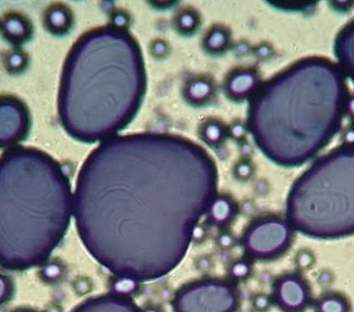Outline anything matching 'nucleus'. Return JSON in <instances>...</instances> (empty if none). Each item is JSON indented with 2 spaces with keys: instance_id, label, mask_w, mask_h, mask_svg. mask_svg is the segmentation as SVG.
I'll return each instance as SVG.
<instances>
[{
  "instance_id": "6e6552de",
  "label": "nucleus",
  "mask_w": 354,
  "mask_h": 312,
  "mask_svg": "<svg viewBox=\"0 0 354 312\" xmlns=\"http://www.w3.org/2000/svg\"><path fill=\"white\" fill-rule=\"evenodd\" d=\"M29 128L30 116L25 104L12 95L0 97V149L16 147Z\"/></svg>"
},
{
  "instance_id": "b1692460",
  "label": "nucleus",
  "mask_w": 354,
  "mask_h": 312,
  "mask_svg": "<svg viewBox=\"0 0 354 312\" xmlns=\"http://www.w3.org/2000/svg\"><path fill=\"white\" fill-rule=\"evenodd\" d=\"M252 271H253V267H252V263L249 260H237L231 264L230 268H229V276L232 280L243 282L250 277Z\"/></svg>"
},
{
  "instance_id": "f704fd0d",
  "label": "nucleus",
  "mask_w": 354,
  "mask_h": 312,
  "mask_svg": "<svg viewBox=\"0 0 354 312\" xmlns=\"http://www.w3.org/2000/svg\"><path fill=\"white\" fill-rule=\"evenodd\" d=\"M16 312H37L35 311H16Z\"/></svg>"
},
{
  "instance_id": "423d86ee",
  "label": "nucleus",
  "mask_w": 354,
  "mask_h": 312,
  "mask_svg": "<svg viewBox=\"0 0 354 312\" xmlns=\"http://www.w3.org/2000/svg\"><path fill=\"white\" fill-rule=\"evenodd\" d=\"M172 305L174 312H235L239 293L227 280H198L179 289Z\"/></svg>"
},
{
  "instance_id": "dca6fc26",
  "label": "nucleus",
  "mask_w": 354,
  "mask_h": 312,
  "mask_svg": "<svg viewBox=\"0 0 354 312\" xmlns=\"http://www.w3.org/2000/svg\"><path fill=\"white\" fill-rule=\"evenodd\" d=\"M214 83L205 77L193 79L185 88V97L192 105L201 106L214 97Z\"/></svg>"
},
{
  "instance_id": "f03ea898",
  "label": "nucleus",
  "mask_w": 354,
  "mask_h": 312,
  "mask_svg": "<svg viewBox=\"0 0 354 312\" xmlns=\"http://www.w3.org/2000/svg\"><path fill=\"white\" fill-rule=\"evenodd\" d=\"M147 86L136 39L122 27L84 33L64 62L58 114L64 130L84 143L106 141L136 116Z\"/></svg>"
},
{
  "instance_id": "2f4dec72",
  "label": "nucleus",
  "mask_w": 354,
  "mask_h": 312,
  "mask_svg": "<svg viewBox=\"0 0 354 312\" xmlns=\"http://www.w3.org/2000/svg\"><path fill=\"white\" fill-rule=\"evenodd\" d=\"M167 45H166L163 41H158L153 43L151 51V54H153L156 57H163V56H165L166 53H167Z\"/></svg>"
},
{
  "instance_id": "c85d7f7f",
  "label": "nucleus",
  "mask_w": 354,
  "mask_h": 312,
  "mask_svg": "<svg viewBox=\"0 0 354 312\" xmlns=\"http://www.w3.org/2000/svg\"><path fill=\"white\" fill-rule=\"evenodd\" d=\"M216 244L221 249L228 251V249L233 248L235 245V238L231 233L225 232L220 233L216 237Z\"/></svg>"
},
{
  "instance_id": "cd10ccee",
  "label": "nucleus",
  "mask_w": 354,
  "mask_h": 312,
  "mask_svg": "<svg viewBox=\"0 0 354 312\" xmlns=\"http://www.w3.org/2000/svg\"><path fill=\"white\" fill-rule=\"evenodd\" d=\"M93 282L84 276L77 278L73 284L75 292L79 296H85V295L89 294L93 291Z\"/></svg>"
},
{
  "instance_id": "aec40b11",
  "label": "nucleus",
  "mask_w": 354,
  "mask_h": 312,
  "mask_svg": "<svg viewBox=\"0 0 354 312\" xmlns=\"http://www.w3.org/2000/svg\"><path fill=\"white\" fill-rule=\"evenodd\" d=\"M174 24L179 32L183 35H192L199 27V14L193 8H185L176 14Z\"/></svg>"
},
{
  "instance_id": "20e7f679",
  "label": "nucleus",
  "mask_w": 354,
  "mask_h": 312,
  "mask_svg": "<svg viewBox=\"0 0 354 312\" xmlns=\"http://www.w3.org/2000/svg\"><path fill=\"white\" fill-rule=\"evenodd\" d=\"M68 175L51 155L16 146L0 156V266L29 269L44 263L70 226Z\"/></svg>"
},
{
  "instance_id": "2eb2a0df",
  "label": "nucleus",
  "mask_w": 354,
  "mask_h": 312,
  "mask_svg": "<svg viewBox=\"0 0 354 312\" xmlns=\"http://www.w3.org/2000/svg\"><path fill=\"white\" fill-rule=\"evenodd\" d=\"M206 214L212 224L225 226L233 220L236 214V205L232 199L226 195H216L212 203L210 204Z\"/></svg>"
},
{
  "instance_id": "f3484780",
  "label": "nucleus",
  "mask_w": 354,
  "mask_h": 312,
  "mask_svg": "<svg viewBox=\"0 0 354 312\" xmlns=\"http://www.w3.org/2000/svg\"><path fill=\"white\" fill-rule=\"evenodd\" d=\"M230 33L223 26H214L206 33L203 46L206 51L212 54H220L228 48Z\"/></svg>"
},
{
  "instance_id": "473e14b6",
  "label": "nucleus",
  "mask_w": 354,
  "mask_h": 312,
  "mask_svg": "<svg viewBox=\"0 0 354 312\" xmlns=\"http://www.w3.org/2000/svg\"><path fill=\"white\" fill-rule=\"evenodd\" d=\"M205 228H204L203 226H200V224H198V226H196L195 230H194L192 242H202V241L204 240V238H205Z\"/></svg>"
},
{
  "instance_id": "7ed1b4c3",
  "label": "nucleus",
  "mask_w": 354,
  "mask_h": 312,
  "mask_svg": "<svg viewBox=\"0 0 354 312\" xmlns=\"http://www.w3.org/2000/svg\"><path fill=\"white\" fill-rule=\"evenodd\" d=\"M347 108L341 68L326 58H304L257 88L250 103L248 128L270 160L301 166L334 138Z\"/></svg>"
},
{
  "instance_id": "ddd939ff",
  "label": "nucleus",
  "mask_w": 354,
  "mask_h": 312,
  "mask_svg": "<svg viewBox=\"0 0 354 312\" xmlns=\"http://www.w3.org/2000/svg\"><path fill=\"white\" fill-rule=\"evenodd\" d=\"M0 30L4 39L12 45L20 46L30 39L32 25L30 21L21 14L12 12L6 14L0 22Z\"/></svg>"
},
{
  "instance_id": "f257e3e1",
  "label": "nucleus",
  "mask_w": 354,
  "mask_h": 312,
  "mask_svg": "<svg viewBox=\"0 0 354 312\" xmlns=\"http://www.w3.org/2000/svg\"><path fill=\"white\" fill-rule=\"evenodd\" d=\"M209 153L177 135L110 138L87 156L73 214L95 261L116 276L149 282L180 264L216 197Z\"/></svg>"
},
{
  "instance_id": "9b49d317",
  "label": "nucleus",
  "mask_w": 354,
  "mask_h": 312,
  "mask_svg": "<svg viewBox=\"0 0 354 312\" xmlns=\"http://www.w3.org/2000/svg\"><path fill=\"white\" fill-rule=\"evenodd\" d=\"M258 88L257 75L252 70H237L231 72L225 83L226 95L234 101L253 95Z\"/></svg>"
},
{
  "instance_id": "412c9836",
  "label": "nucleus",
  "mask_w": 354,
  "mask_h": 312,
  "mask_svg": "<svg viewBox=\"0 0 354 312\" xmlns=\"http://www.w3.org/2000/svg\"><path fill=\"white\" fill-rule=\"evenodd\" d=\"M109 288L110 292H111L110 294L130 298L138 292L139 288H140V282L132 280V278L115 275L110 280Z\"/></svg>"
},
{
  "instance_id": "4be33fe9",
  "label": "nucleus",
  "mask_w": 354,
  "mask_h": 312,
  "mask_svg": "<svg viewBox=\"0 0 354 312\" xmlns=\"http://www.w3.org/2000/svg\"><path fill=\"white\" fill-rule=\"evenodd\" d=\"M28 64V55L20 49L12 50L4 56V68L12 75H18L24 72Z\"/></svg>"
},
{
  "instance_id": "72a5a7b5",
  "label": "nucleus",
  "mask_w": 354,
  "mask_h": 312,
  "mask_svg": "<svg viewBox=\"0 0 354 312\" xmlns=\"http://www.w3.org/2000/svg\"><path fill=\"white\" fill-rule=\"evenodd\" d=\"M140 312H164L163 309L161 307L158 306V305H147V306L143 307L142 309H140Z\"/></svg>"
},
{
  "instance_id": "c756f323",
  "label": "nucleus",
  "mask_w": 354,
  "mask_h": 312,
  "mask_svg": "<svg viewBox=\"0 0 354 312\" xmlns=\"http://www.w3.org/2000/svg\"><path fill=\"white\" fill-rule=\"evenodd\" d=\"M212 267H214V261L209 255H200L196 259L195 268L197 271L208 273L212 271Z\"/></svg>"
},
{
  "instance_id": "bb28decb",
  "label": "nucleus",
  "mask_w": 354,
  "mask_h": 312,
  "mask_svg": "<svg viewBox=\"0 0 354 312\" xmlns=\"http://www.w3.org/2000/svg\"><path fill=\"white\" fill-rule=\"evenodd\" d=\"M12 292V284L10 278L0 273V306L10 299Z\"/></svg>"
},
{
  "instance_id": "a211bd4d",
  "label": "nucleus",
  "mask_w": 354,
  "mask_h": 312,
  "mask_svg": "<svg viewBox=\"0 0 354 312\" xmlns=\"http://www.w3.org/2000/svg\"><path fill=\"white\" fill-rule=\"evenodd\" d=\"M349 303L342 295L330 293L315 303V312H349Z\"/></svg>"
},
{
  "instance_id": "a878e982",
  "label": "nucleus",
  "mask_w": 354,
  "mask_h": 312,
  "mask_svg": "<svg viewBox=\"0 0 354 312\" xmlns=\"http://www.w3.org/2000/svg\"><path fill=\"white\" fill-rule=\"evenodd\" d=\"M272 303H274L272 297L262 293L255 295L252 298V307L256 312H268L272 307Z\"/></svg>"
},
{
  "instance_id": "0eeeda50",
  "label": "nucleus",
  "mask_w": 354,
  "mask_h": 312,
  "mask_svg": "<svg viewBox=\"0 0 354 312\" xmlns=\"http://www.w3.org/2000/svg\"><path fill=\"white\" fill-rule=\"evenodd\" d=\"M292 240V228L276 216L259 218L250 224L243 235L245 253L254 259L270 260L282 255Z\"/></svg>"
},
{
  "instance_id": "393cba45",
  "label": "nucleus",
  "mask_w": 354,
  "mask_h": 312,
  "mask_svg": "<svg viewBox=\"0 0 354 312\" xmlns=\"http://www.w3.org/2000/svg\"><path fill=\"white\" fill-rule=\"evenodd\" d=\"M315 264V257L311 251L303 249L295 255V265L299 269L309 270Z\"/></svg>"
},
{
  "instance_id": "7c9ffc66",
  "label": "nucleus",
  "mask_w": 354,
  "mask_h": 312,
  "mask_svg": "<svg viewBox=\"0 0 354 312\" xmlns=\"http://www.w3.org/2000/svg\"><path fill=\"white\" fill-rule=\"evenodd\" d=\"M252 170H252L251 164L243 162L237 164L236 168H235V175H236L237 178L245 180V179L251 176Z\"/></svg>"
},
{
  "instance_id": "5701e85b",
  "label": "nucleus",
  "mask_w": 354,
  "mask_h": 312,
  "mask_svg": "<svg viewBox=\"0 0 354 312\" xmlns=\"http://www.w3.org/2000/svg\"><path fill=\"white\" fill-rule=\"evenodd\" d=\"M66 274V268L59 262H50L45 264L41 269V280L47 284H56L64 278Z\"/></svg>"
},
{
  "instance_id": "9d476101",
  "label": "nucleus",
  "mask_w": 354,
  "mask_h": 312,
  "mask_svg": "<svg viewBox=\"0 0 354 312\" xmlns=\"http://www.w3.org/2000/svg\"><path fill=\"white\" fill-rule=\"evenodd\" d=\"M72 312H140V309L130 298L109 294L88 299Z\"/></svg>"
},
{
  "instance_id": "4468645a",
  "label": "nucleus",
  "mask_w": 354,
  "mask_h": 312,
  "mask_svg": "<svg viewBox=\"0 0 354 312\" xmlns=\"http://www.w3.org/2000/svg\"><path fill=\"white\" fill-rule=\"evenodd\" d=\"M74 24L72 10L64 4H53L44 14V26L51 35H66Z\"/></svg>"
},
{
  "instance_id": "f8f14e48",
  "label": "nucleus",
  "mask_w": 354,
  "mask_h": 312,
  "mask_svg": "<svg viewBox=\"0 0 354 312\" xmlns=\"http://www.w3.org/2000/svg\"><path fill=\"white\" fill-rule=\"evenodd\" d=\"M335 53L341 70L354 82V20L343 27L335 43Z\"/></svg>"
},
{
  "instance_id": "6ab92c4d",
  "label": "nucleus",
  "mask_w": 354,
  "mask_h": 312,
  "mask_svg": "<svg viewBox=\"0 0 354 312\" xmlns=\"http://www.w3.org/2000/svg\"><path fill=\"white\" fill-rule=\"evenodd\" d=\"M226 126L216 120H208L204 122L200 128L202 140L209 146H218L226 137Z\"/></svg>"
},
{
  "instance_id": "1a4fd4ad",
  "label": "nucleus",
  "mask_w": 354,
  "mask_h": 312,
  "mask_svg": "<svg viewBox=\"0 0 354 312\" xmlns=\"http://www.w3.org/2000/svg\"><path fill=\"white\" fill-rule=\"evenodd\" d=\"M272 300L282 311L303 312L311 302V292L301 275L285 274L274 282Z\"/></svg>"
},
{
  "instance_id": "39448f33",
  "label": "nucleus",
  "mask_w": 354,
  "mask_h": 312,
  "mask_svg": "<svg viewBox=\"0 0 354 312\" xmlns=\"http://www.w3.org/2000/svg\"><path fill=\"white\" fill-rule=\"evenodd\" d=\"M287 222L311 238L354 235V143L316 160L291 187Z\"/></svg>"
}]
</instances>
